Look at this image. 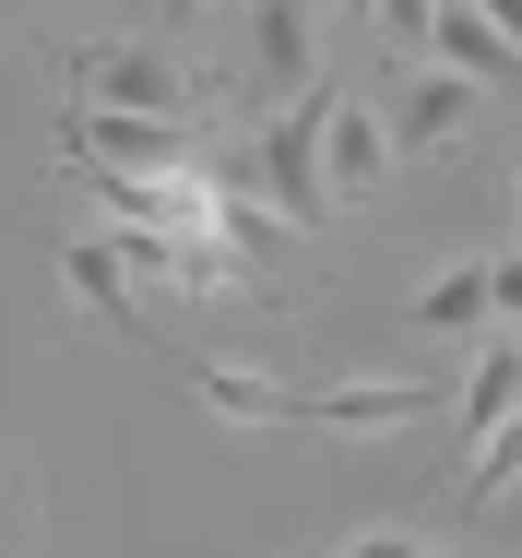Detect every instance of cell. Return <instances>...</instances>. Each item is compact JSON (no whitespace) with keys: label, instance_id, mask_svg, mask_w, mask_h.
I'll return each mask as SVG.
<instances>
[{"label":"cell","instance_id":"cell-1","mask_svg":"<svg viewBox=\"0 0 522 558\" xmlns=\"http://www.w3.org/2000/svg\"><path fill=\"white\" fill-rule=\"evenodd\" d=\"M191 380H203V404H214V416H262V428H344V440L416 428L427 404H439L427 380H344V392H286V380H262V368H226V356H203Z\"/></svg>","mask_w":522,"mask_h":558},{"label":"cell","instance_id":"cell-2","mask_svg":"<svg viewBox=\"0 0 522 558\" xmlns=\"http://www.w3.org/2000/svg\"><path fill=\"white\" fill-rule=\"evenodd\" d=\"M332 108H344V96H332V84H309V96H286V108L262 119V143L238 155V191H262L298 238H320V226H332V167H320Z\"/></svg>","mask_w":522,"mask_h":558},{"label":"cell","instance_id":"cell-3","mask_svg":"<svg viewBox=\"0 0 522 558\" xmlns=\"http://www.w3.org/2000/svg\"><path fill=\"white\" fill-rule=\"evenodd\" d=\"M60 84H72V108H143V119H191V72L155 48V36H96V48H72L60 60Z\"/></svg>","mask_w":522,"mask_h":558},{"label":"cell","instance_id":"cell-4","mask_svg":"<svg viewBox=\"0 0 522 558\" xmlns=\"http://www.w3.org/2000/svg\"><path fill=\"white\" fill-rule=\"evenodd\" d=\"M60 167H119V179H179L191 131L143 108H60Z\"/></svg>","mask_w":522,"mask_h":558},{"label":"cell","instance_id":"cell-5","mask_svg":"<svg viewBox=\"0 0 522 558\" xmlns=\"http://www.w3.org/2000/svg\"><path fill=\"white\" fill-rule=\"evenodd\" d=\"M250 84L262 96L320 84V0H250Z\"/></svg>","mask_w":522,"mask_h":558},{"label":"cell","instance_id":"cell-6","mask_svg":"<svg viewBox=\"0 0 522 558\" xmlns=\"http://www.w3.org/2000/svg\"><path fill=\"white\" fill-rule=\"evenodd\" d=\"M487 108V96H475V84H463V72H439V60H416V72H404V96H392V155H439V143H463V119Z\"/></svg>","mask_w":522,"mask_h":558},{"label":"cell","instance_id":"cell-7","mask_svg":"<svg viewBox=\"0 0 522 558\" xmlns=\"http://www.w3.org/2000/svg\"><path fill=\"white\" fill-rule=\"evenodd\" d=\"M427 60L439 72H463L475 96H499V84H522V48L487 24V0H439V36H427Z\"/></svg>","mask_w":522,"mask_h":558},{"label":"cell","instance_id":"cell-8","mask_svg":"<svg viewBox=\"0 0 522 558\" xmlns=\"http://www.w3.org/2000/svg\"><path fill=\"white\" fill-rule=\"evenodd\" d=\"M320 167H332V203H368V191L404 167V155H392V119L344 96V108H332V143H320Z\"/></svg>","mask_w":522,"mask_h":558},{"label":"cell","instance_id":"cell-9","mask_svg":"<svg viewBox=\"0 0 522 558\" xmlns=\"http://www.w3.org/2000/svg\"><path fill=\"white\" fill-rule=\"evenodd\" d=\"M60 286H72L96 322L131 333V238H119V226H107V238H60Z\"/></svg>","mask_w":522,"mask_h":558},{"label":"cell","instance_id":"cell-10","mask_svg":"<svg viewBox=\"0 0 522 558\" xmlns=\"http://www.w3.org/2000/svg\"><path fill=\"white\" fill-rule=\"evenodd\" d=\"M511 416H522V333H499L475 368H463V428H475V440H499Z\"/></svg>","mask_w":522,"mask_h":558},{"label":"cell","instance_id":"cell-11","mask_svg":"<svg viewBox=\"0 0 522 558\" xmlns=\"http://www.w3.org/2000/svg\"><path fill=\"white\" fill-rule=\"evenodd\" d=\"M416 322H427V333H487V322H499V298H487V262H463V274H427V286H416Z\"/></svg>","mask_w":522,"mask_h":558},{"label":"cell","instance_id":"cell-12","mask_svg":"<svg viewBox=\"0 0 522 558\" xmlns=\"http://www.w3.org/2000/svg\"><path fill=\"white\" fill-rule=\"evenodd\" d=\"M368 24H380V36L404 48V60H427V36H439V0H380Z\"/></svg>","mask_w":522,"mask_h":558},{"label":"cell","instance_id":"cell-13","mask_svg":"<svg viewBox=\"0 0 522 558\" xmlns=\"http://www.w3.org/2000/svg\"><path fill=\"white\" fill-rule=\"evenodd\" d=\"M487 298H499V333H522V250H511V262H487Z\"/></svg>","mask_w":522,"mask_h":558},{"label":"cell","instance_id":"cell-14","mask_svg":"<svg viewBox=\"0 0 522 558\" xmlns=\"http://www.w3.org/2000/svg\"><path fill=\"white\" fill-rule=\"evenodd\" d=\"M344 558H416V547H404V535H356Z\"/></svg>","mask_w":522,"mask_h":558},{"label":"cell","instance_id":"cell-15","mask_svg":"<svg viewBox=\"0 0 522 558\" xmlns=\"http://www.w3.org/2000/svg\"><path fill=\"white\" fill-rule=\"evenodd\" d=\"M487 24H499V36H511V48H522V0H487Z\"/></svg>","mask_w":522,"mask_h":558},{"label":"cell","instance_id":"cell-16","mask_svg":"<svg viewBox=\"0 0 522 558\" xmlns=\"http://www.w3.org/2000/svg\"><path fill=\"white\" fill-rule=\"evenodd\" d=\"M191 12H203V0H155V24H191Z\"/></svg>","mask_w":522,"mask_h":558},{"label":"cell","instance_id":"cell-17","mask_svg":"<svg viewBox=\"0 0 522 558\" xmlns=\"http://www.w3.org/2000/svg\"><path fill=\"white\" fill-rule=\"evenodd\" d=\"M344 12H380V0H344Z\"/></svg>","mask_w":522,"mask_h":558},{"label":"cell","instance_id":"cell-18","mask_svg":"<svg viewBox=\"0 0 522 558\" xmlns=\"http://www.w3.org/2000/svg\"><path fill=\"white\" fill-rule=\"evenodd\" d=\"M511 191H522V167H511Z\"/></svg>","mask_w":522,"mask_h":558},{"label":"cell","instance_id":"cell-19","mask_svg":"<svg viewBox=\"0 0 522 558\" xmlns=\"http://www.w3.org/2000/svg\"><path fill=\"white\" fill-rule=\"evenodd\" d=\"M416 558H427V547H416Z\"/></svg>","mask_w":522,"mask_h":558}]
</instances>
